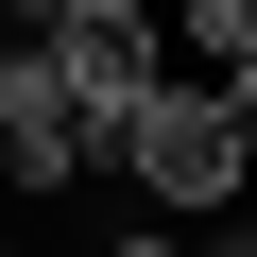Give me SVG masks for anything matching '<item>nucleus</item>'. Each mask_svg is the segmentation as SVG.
I'll return each mask as SVG.
<instances>
[{
    "label": "nucleus",
    "mask_w": 257,
    "mask_h": 257,
    "mask_svg": "<svg viewBox=\"0 0 257 257\" xmlns=\"http://www.w3.org/2000/svg\"><path fill=\"white\" fill-rule=\"evenodd\" d=\"M35 52H52V69H69V103L103 120V155L138 138V103L172 86V69H155V52H172V18H155V0H86V18H52Z\"/></svg>",
    "instance_id": "3"
},
{
    "label": "nucleus",
    "mask_w": 257,
    "mask_h": 257,
    "mask_svg": "<svg viewBox=\"0 0 257 257\" xmlns=\"http://www.w3.org/2000/svg\"><path fill=\"white\" fill-rule=\"evenodd\" d=\"M172 35H189V52H206V86H223V69L257 52V0H172Z\"/></svg>",
    "instance_id": "4"
},
{
    "label": "nucleus",
    "mask_w": 257,
    "mask_h": 257,
    "mask_svg": "<svg viewBox=\"0 0 257 257\" xmlns=\"http://www.w3.org/2000/svg\"><path fill=\"white\" fill-rule=\"evenodd\" d=\"M86 172H103V120L69 103V69L35 35H0V189H18V206H69Z\"/></svg>",
    "instance_id": "2"
},
{
    "label": "nucleus",
    "mask_w": 257,
    "mask_h": 257,
    "mask_svg": "<svg viewBox=\"0 0 257 257\" xmlns=\"http://www.w3.org/2000/svg\"><path fill=\"white\" fill-rule=\"evenodd\" d=\"M223 103H240V138H257V52H240V69H223Z\"/></svg>",
    "instance_id": "6"
},
{
    "label": "nucleus",
    "mask_w": 257,
    "mask_h": 257,
    "mask_svg": "<svg viewBox=\"0 0 257 257\" xmlns=\"http://www.w3.org/2000/svg\"><path fill=\"white\" fill-rule=\"evenodd\" d=\"M86 257H206V240H189V223H103Z\"/></svg>",
    "instance_id": "5"
},
{
    "label": "nucleus",
    "mask_w": 257,
    "mask_h": 257,
    "mask_svg": "<svg viewBox=\"0 0 257 257\" xmlns=\"http://www.w3.org/2000/svg\"><path fill=\"white\" fill-rule=\"evenodd\" d=\"M103 172L138 189V206L189 223V206H240V189H257V138H240V103H223V86H155V103H138V138H120Z\"/></svg>",
    "instance_id": "1"
},
{
    "label": "nucleus",
    "mask_w": 257,
    "mask_h": 257,
    "mask_svg": "<svg viewBox=\"0 0 257 257\" xmlns=\"http://www.w3.org/2000/svg\"><path fill=\"white\" fill-rule=\"evenodd\" d=\"M240 240H257V189H240Z\"/></svg>",
    "instance_id": "7"
}]
</instances>
